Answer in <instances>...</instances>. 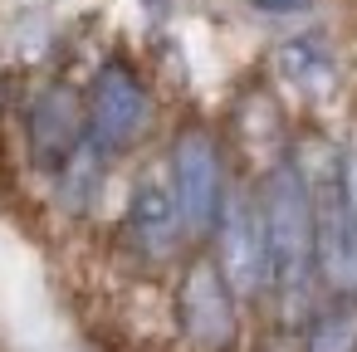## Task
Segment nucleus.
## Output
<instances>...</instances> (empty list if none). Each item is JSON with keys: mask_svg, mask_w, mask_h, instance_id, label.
<instances>
[{"mask_svg": "<svg viewBox=\"0 0 357 352\" xmlns=\"http://www.w3.org/2000/svg\"><path fill=\"white\" fill-rule=\"evenodd\" d=\"M152 6H167V0H152Z\"/></svg>", "mask_w": 357, "mask_h": 352, "instance_id": "4468645a", "label": "nucleus"}, {"mask_svg": "<svg viewBox=\"0 0 357 352\" xmlns=\"http://www.w3.org/2000/svg\"><path fill=\"white\" fill-rule=\"evenodd\" d=\"M264 230H269V254H274V284L289 308V318L303 313L313 274H318V250H313V196L308 181L294 162H279L259 191Z\"/></svg>", "mask_w": 357, "mask_h": 352, "instance_id": "f257e3e1", "label": "nucleus"}, {"mask_svg": "<svg viewBox=\"0 0 357 352\" xmlns=\"http://www.w3.org/2000/svg\"><path fill=\"white\" fill-rule=\"evenodd\" d=\"M303 352H357V303H352V293H337V303L313 318Z\"/></svg>", "mask_w": 357, "mask_h": 352, "instance_id": "9b49d317", "label": "nucleus"}, {"mask_svg": "<svg viewBox=\"0 0 357 352\" xmlns=\"http://www.w3.org/2000/svg\"><path fill=\"white\" fill-rule=\"evenodd\" d=\"M84 137H89V123L74 108V98L64 89H45L30 108V152H35V162L45 171H59Z\"/></svg>", "mask_w": 357, "mask_h": 352, "instance_id": "0eeeda50", "label": "nucleus"}, {"mask_svg": "<svg viewBox=\"0 0 357 352\" xmlns=\"http://www.w3.org/2000/svg\"><path fill=\"white\" fill-rule=\"evenodd\" d=\"M308 196H313V250H318V274L333 293H357V211L342 196L337 162L323 147V167L303 171Z\"/></svg>", "mask_w": 357, "mask_h": 352, "instance_id": "7ed1b4c3", "label": "nucleus"}, {"mask_svg": "<svg viewBox=\"0 0 357 352\" xmlns=\"http://www.w3.org/2000/svg\"><path fill=\"white\" fill-rule=\"evenodd\" d=\"M279 74L289 84H298L303 93H328V84H333V54L318 40H289L279 49Z\"/></svg>", "mask_w": 357, "mask_h": 352, "instance_id": "9d476101", "label": "nucleus"}, {"mask_svg": "<svg viewBox=\"0 0 357 352\" xmlns=\"http://www.w3.org/2000/svg\"><path fill=\"white\" fill-rule=\"evenodd\" d=\"M84 123H89V137L108 157L132 147L137 132L147 128V89L123 59L98 64V74L89 84V98H84Z\"/></svg>", "mask_w": 357, "mask_h": 352, "instance_id": "39448f33", "label": "nucleus"}, {"mask_svg": "<svg viewBox=\"0 0 357 352\" xmlns=\"http://www.w3.org/2000/svg\"><path fill=\"white\" fill-rule=\"evenodd\" d=\"M337 176H342V196H347V206L357 211V137L347 142V152H342V162H337Z\"/></svg>", "mask_w": 357, "mask_h": 352, "instance_id": "f8f14e48", "label": "nucleus"}, {"mask_svg": "<svg viewBox=\"0 0 357 352\" xmlns=\"http://www.w3.org/2000/svg\"><path fill=\"white\" fill-rule=\"evenodd\" d=\"M255 6H259L264 15H298L308 0H255Z\"/></svg>", "mask_w": 357, "mask_h": 352, "instance_id": "ddd939ff", "label": "nucleus"}, {"mask_svg": "<svg viewBox=\"0 0 357 352\" xmlns=\"http://www.w3.org/2000/svg\"><path fill=\"white\" fill-rule=\"evenodd\" d=\"M186 220H181V206H176V191H167L162 181H137L132 201H128V235L142 254L152 259H167L181 240Z\"/></svg>", "mask_w": 357, "mask_h": 352, "instance_id": "6e6552de", "label": "nucleus"}, {"mask_svg": "<svg viewBox=\"0 0 357 352\" xmlns=\"http://www.w3.org/2000/svg\"><path fill=\"white\" fill-rule=\"evenodd\" d=\"M103 147L93 142V137H84L79 147H74V157L54 171V181H59V201L69 206V211H89V201H93V191H98V181H103Z\"/></svg>", "mask_w": 357, "mask_h": 352, "instance_id": "1a4fd4ad", "label": "nucleus"}, {"mask_svg": "<svg viewBox=\"0 0 357 352\" xmlns=\"http://www.w3.org/2000/svg\"><path fill=\"white\" fill-rule=\"evenodd\" d=\"M172 191H176V206L191 235L215 230V215L225 206V167L206 128H186L172 142Z\"/></svg>", "mask_w": 357, "mask_h": 352, "instance_id": "20e7f679", "label": "nucleus"}, {"mask_svg": "<svg viewBox=\"0 0 357 352\" xmlns=\"http://www.w3.org/2000/svg\"><path fill=\"white\" fill-rule=\"evenodd\" d=\"M215 264L235 298H259L264 284H274V254H269V230L259 196L250 191H225V206L215 215Z\"/></svg>", "mask_w": 357, "mask_h": 352, "instance_id": "f03ea898", "label": "nucleus"}, {"mask_svg": "<svg viewBox=\"0 0 357 352\" xmlns=\"http://www.w3.org/2000/svg\"><path fill=\"white\" fill-rule=\"evenodd\" d=\"M176 313H181V332L191 337V347L225 352L235 342V289L225 284L215 259H196L186 269L181 293H176Z\"/></svg>", "mask_w": 357, "mask_h": 352, "instance_id": "423d86ee", "label": "nucleus"}]
</instances>
